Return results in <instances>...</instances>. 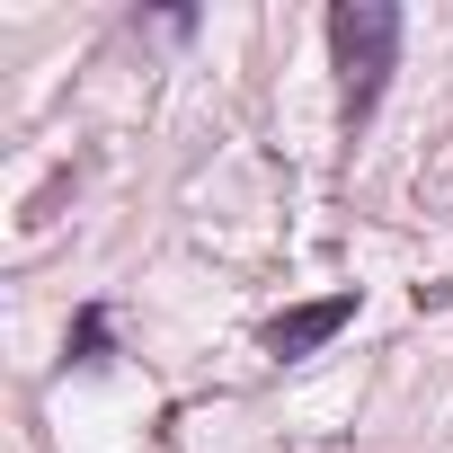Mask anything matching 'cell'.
Returning <instances> with one entry per match:
<instances>
[{"label": "cell", "instance_id": "7a4b0ae2", "mask_svg": "<svg viewBox=\"0 0 453 453\" xmlns=\"http://www.w3.org/2000/svg\"><path fill=\"white\" fill-rule=\"evenodd\" d=\"M356 303H365V294H356V285H338V294H320V303H294V311H276V320H267V356H276V365H303V356H320V347H329V338L356 320Z\"/></svg>", "mask_w": 453, "mask_h": 453}, {"label": "cell", "instance_id": "3957f363", "mask_svg": "<svg viewBox=\"0 0 453 453\" xmlns=\"http://www.w3.org/2000/svg\"><path fill=\"white\" fill-rule=\"evenodd\" d=\"M116 356V311L107 303H81L72 311V338H63V373H98Z\"/></svg>", "mask_w": 453, "mask_h": 453}, {"label": "cell", "instance_id": "6da1fadb", "mask_svg": "<svg viewBox=\"0 0 453 453\" xmlns=\"http://www.w3.org/2000/svg\"><path fill=\"white\" fill-rule=\"evenodd\" d=\"M400 36L409 19L391 10V0H329V63H338V125L365 134L391 72H400Z\"/></svg>", "mask_w": 453, "mask_h": 453}, {"label": "cell", "instance_id": "277c9868", "mask_svg": "<svg viewBox=\"0 0 453 453\" xmlns=\"http://www.w3.org/2000/svg\"><path fill=\"white\" fill-rule=\"evenodd\" d=\"M134 36H160V45H187V36H196V10H134Z\"/></svg>", "mask_w": 453, "mask_h": 453}]
</instances>
